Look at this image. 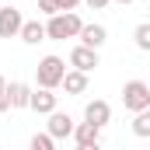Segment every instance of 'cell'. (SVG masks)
I'll use <instances>...</instances> for the list:
<instances>
[{
    "label": "cell",
    "instance_id": "6da1fadb",
    "mask_svg": "<svg viewBox=\"0 0 150 150\" xmlns=\"http://www.w3.org/2000/svg\"><path fill=\"white\" fill-rule=\"evenodd\" d=\"M80 28H84V21L77 18L74 11H59V14L49 18L45 35L52 38V42H67V38H77V35H80Z\"/></svg>",
    "mask_w": 150,
    "mask_h": 150
},
{
    "label": "cell",
    "instance_id": "7a4b0ae2",
    "mask_svg": "<svg viewBox=\"0 0 150 150\" xmlns=\"http://www.w3.org/2000/svg\"><path fill=\"white\" fill-rule=\"evenodd\" d=\"M63 77H67V59H59V56H42L35 67V80L38 87H59L63 84Z\"/></svg>",
    "mask_w": 150,
    "mask_h": 150
},
{
    "label": "cell",
    "instance_id": "3957f363",
    "mask_svg": "<svg viewBox=\"0 0 150 150\" xmlns=\"http://www.w3.org/2000/svg\"><path fill=\"white\" fill-rule=\"evenodd\" d=\"M122 108L133 115L150 108V84L147 80H126L122 84Z\"/></svg>",
    "mask_w": 150,
    "mask_h": 150
},
{
    "label": "cell",
    "instance_id": "277c9868",
    "mask_svg": "<svg viewBox=\"0 0 150 150\" xmlns=\"http://www.w3.org/2000/svg\"><path fill=\"white\" fill-rule=\"evenodd\" d=\"M74 143L80 150H94V147H101V126H94V122H77V129H74Z\"/></svg>",
    "mask_w": 150,
    "mask_h": 150
},
{
    "label": "cell",
    "instance_id": "5b68a950",
    "mask_svg": "<svg viewBox=\"0 0 150 150\" xmlns=\"http://www.w3.org/2000/svg\"><path fill=\"white\" fill-rule=\"evenodd\" d=\"M21 25H25V18H21V11L18 7H0V38H18L21 35Z\"/></svg>",
    "mask_w": 150,
    "mask_h": 150
},
{
    "label": "cell",
    "instance_id": "8992f818",
    "mask_svg": "<svg viewBox=\"0 0 150 150\" xmlns=\"http://www.w3.org/2000/svg\"><path fill=\"white\" fill-rule=\"evenodd\" d=\"M45 129L56 136V140H74V129H77V122L70 119L67 112H49V122H45Z\"/></svg>",
    "mask_w": 150,
    "mask_h": 150
},
{
    "label": "cell",
    "instance_id": "52a82bcc",
    "mask_svg": "<svg viewBox=\"0 0 150 150\" xmlns=\"http://www.w3.org/2000/svg\"><path fill=\"white\" fill-rule=\"evenodd\" d=\"M70 67H77V70H84V74H91L94 67H98V49H91V45H74L70 49Z\"/></svg>",
    "mask_w": 150,
    "mask_h": 150
},
{
    "label": "cell",
    "instance_id": "ba28073f",
    "mask_svg": "<svg viewBox=\"0 0 150 150\" xmlns=\"http://www.w3.org/2000/svg\"><path fill=\"white\" fill-rule=\"evenodd\" d=\"M84 119L105 129V126L112 122V105H108V101H101V98H94V101H87V105H84Z\"/></svg>",
    "mask_w": 150,
    "mask_h": 150
},
{
    "label": "cell",
    "instance_id": "9c48e42d",
    "mask_svg": "<svg viewBox=\"0 0 150 150\" xmlns=\"http://www.w3.org/2000/svg\"><path fill=\"white\" fill-rule=\"evenodd\" d=\"M56 98H59V94H52V87H35L28 108L38 112V115H49V112H56Z\"/></svg>",
    "mask_w": 150,
    "mask_h": 150
},
{
    "label": "cell",
    "instance_id": "30bf717a",
    "mask_svg": "<svg viewBox=\"0 0 150 150\" xmlns=\"http://www.w3.org/2000/svg\"><path fill=\"white\" fill-rule=\"evenodd\" d=\"M77 38H80L84 45H91V49H101V45L108 42V32H105V25H84Z\"/></svg>",
    "mask_w": 150,
    "mask_h": 150
},
{
    "label": "cell",
    "instance_id": "8fae6325",
    "mask_svg": "<svg viewBox=\"0 0 150 150\" xmlns=\"http://www.w3.org/2000/svg\"><path fill=\"white\" fill-rule=\"evenodd\" d=\"M59 87H63L67 94H84V91H87V74L74 67V70H67V77H63V84H59Z\"/></svg>",
    "mask_w": 150,
    "mask_h": 150
},
{
    "label": "cell",
    "instance_id": "7c38bea8",
    "mask_svg": "<svg viewBox=\"0 0 150 150\" xmlns=\"http://www.w3.org/2000/svg\"><path fill=\"white\" fill-rule=\"evenodd\" d=\"M21 42H25V45H38V42H45V25H42V21H25V25H21Z\"/></svg>",
    "mask_w": 150,
    "mask_h": 150
},
{
    "label": "cell",
    "instance_id": "4fadbf2b",
    "mask_svg": "<svg viewBox=\"0 0 150 150\" xmlns=\"http://www.w3.org/2000/svg\"><path fill=\"white\" fill-rule=\"evenodd\" d=\"M7 91H11V108H28L32 105V87L28 84L14 80V84H7Z\"/></svg>",
    "mask_w": 150,
    "mask_h": 150
},
{
    "label": "cell",
    "instance_id": "5bb4252c",
    "mask_svg": "<svg viewBox=\"0 0 150 150\" xmlns=\"http://www.w3.org/2000/svg\"><path fill=\"white\" fill-rule=\"evenodd\" d=\"M133 136H140V140H150V108L133 115Z\"/></svg>",
    "mask_w": 150,
    "mask_h": 150
},
{
    "label": "cell",
    "instance_id": "9a60e30c",
    "mask_svg": "<svg viewBox=\"0 0 150 150\" xmlns=\"http://www.w3.org/2000/svg\"><path fill=\"white\" fill-rule=\"evenodd\" d=\"M28 147H32V150H52V147H56V136H52L49 129H45V133H35V136L28 140Z\"/></svg>",
    "mask_w": 150,
    "mask_h": 150
},
{
    "label": "cell",
    "instance_id": "2e32d148",
    "mask_svg": "<svg viewBox=\"0 0 150 150\" xmlns=\"http://www.w3.org/2000/svg\"><path fill=\"white\" fill-rule=\"evenodd\" d=\"M133 42H136V49H143V52H150V21H143V25H136V32H133Z\"/></svg>",
    "mask_w": 150,
    "mask_h": 150
},
{
    "label": "cell",
    "instance_id": "e0dca14e",
    "mask_svg": "<svg viewBox=\"0 0 150 150\" xmlns=\"http://www.w3.org/2000/svg\"><path fill=\"white\" fill-rule=\"evenodd\" d=\"M38 11H42L45 18H52V14L63 11V4H59V0H38Z\"/></svg>",
    "mask_w": 150,
    "mask_h": 150
},
{
    "label": "cell",
    "instance_id": "ac0fdd59",
    "mask_svg": "<svg viewBox=\"0 0 150 150\" xmlns=\"http://www.w3.org/2000/svg\"><path fill=\"white\" fill-rule=\"evenodd\" d=\"M84 4H87V7H91V11H105V7H108V4H112V0H84Z\"/></svg>",
    "mask_w": 150,
    "mask_h": 150
},
{
    "label": "cell",
    "instance_id": "d6986e66",
    "mask_svg": "<svg viewBox=\"0 0 150 150\" xmlns=\"http://www.w3.org/2000/svg\"><path fill=\"white\" fill-rule=\"evenodd\" d=\"M11 108V91H0V115Z\"/></svg>",
    "mask_w": 150,
    "mask_h": 150
},
{
    "label": "cell",
    "instance_id": "ffe728a7",
    "mask_svg": "<svg viewBox=\"0 0 150 150\" xmlns=\"http://www.w3.org/2000/svg\"><path fill=\"white\" fill-rule=\"evenodd\" d=\"M59 4H63V11H74L77 4H84V0H59Z\"/></svg>",
    "mask_w": 150,
    "mask_h": 150
},
{
    "label": "cell",
    "instance_id": "44dd1931",
    "mask_svg": "<svg viewBox=\"0 0 150 150\" xmlns=\"http://www.w3.org/2000/svg\"><path fill=\"white\" fill-rule=\"evenodd\" d=\"M0 91H7V80H4V74H0Z\"/></svg>",
    "mask_w": 150,
    "mask_h": 150
},
{
    "label": "cell",
    "instance_id": "7402d4cb",
    "mask_svg": "<svg viewBox=\"0 0 150 150\" xmlns=\"http://www.w3.org/2000/svg\"><path fill=\"white\" fill-rule=\"evenodd\" d=\"M115 4H133V0H115Z\"/></svg>",
    "mask_w": 150,
    "mask_h": 150
},
{
    "label": "cell",
    "instance_id": "603a6c76",
    "mask_svg": "<svg viewBox=\"0 0 150 150\" xmlns=\"http://www.w3.org/2000/svg\"><path fill=\"white\" fill-rule=\"evenodd\" d=\"M11 4H14V0H11Z\"/></svg>",
    "mask_w": 150,
    "mask_h": 150
},
{
    "label": "cell",
    "instance_id": "cb8c5ba5",
    "mask_svg": "<svg viewBox=\"0 0 150 150\" xmlns=\"http://www.w3.org/2000/svg\"><path fill=\"white\" fill-rule=\"evenodd\" d=\"M147 21H150V18H147Z\"/></svg>",
    "mask_w": 150,
    "mask_h": 150
}]
</instances>
